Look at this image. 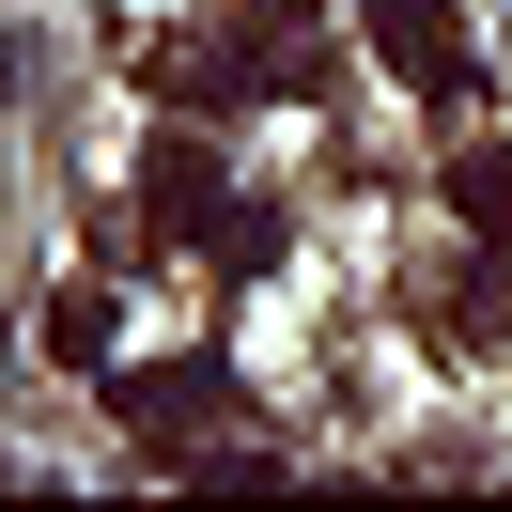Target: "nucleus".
<instances>
[{"label":"nucleus","instance_id":"obj_1","mask_svg":"<svg viewBox=\"0 0 512 512\" xmlns=\"http://www.w3.org/2000/svg\"><path fill=\"white\" fill-rule=\"evenodd\" d=\"M140 218H156L171 249L233 233V171H218V140H156V156H140Z\"/></svg>","mask_w":512,"mask_h":512},{"label":"nucleus","instance_id":"obj_2","mask_svg":"<svg viewBox=\"0 0 512 512\" xmlns=\"http://www.w3.org/2000/svg\"><path fill=\"white\" fill-rule=\"evenodd\" d=\"M47 357H109V295H47Z\"/></svg>","mask_w":512,"mask_h":512},{"label":"nucleus","instance_id":"obj_3","mask_svg":"<svg viewBox=\"0 0 512 512\" xmlns=\"http://www.w3.org/2000/svg\"><path fill=\"white\" fill-rule=\"evenodd\" d=\"M450 187H466L481 233H512V156H450Z\"/></svg>","mask_w":512,"mask_h":512}]
</instances>
